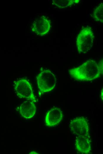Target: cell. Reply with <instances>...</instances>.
I'll return each mask as SVG.
<instances>
[{"label": "cell", "instance_id": "cell-1", "mask_svg": "<svg viewBox=\"0 0 103 154\" xmlns=\"http://www.w3.org/2000/svg\"><path fill=\"white\" fill-rule=\"evenodd\" d=\"M70 76L77 81H91L99 78L103 73L102 60L98 63L90 59L81 65L68 70Z\"/></svg>", "mask_w": 103, "mask_h": 154}, {"label": "cell", "instance_id": "cell-5", "mask_svg": "<svg viewBox=\"0 0 103 154\" xmlns=\"http://www.w3.org/2000/svg\"><path fill=\"white\" fill-rule=\"evenodd\" d=\"M51 28L50 20L45 16L36 18L31 26L32 31L37 35L44 36L47 34Z\"/></svg>", "mask_w": 103, "mask_h": 154}, {"label": "cell", "instance_id": "cell-11", "mask_svg": "<svg viewBox=\"0 0 103 154\" xmlns=\"http://www.w3.org/2000/svg\"><path fill=\"white\" fill-rule=\"evenodd\" d=\"M93 18L95 21L103 23V4L102 2L94 10L92 14Z\"/></svg>", "mask_w": 103, "mask_h": 154}, {"label": "cell", "instance_id": "cell-6", "mask_svg": "<svg viewBox=\"0 0 103 154\" xmlns=\"http://www.w3.org/2000/svg\"><path fill=\"white\" fill-rule=\"evenodd\" d=\"M70 131L77 136L89 135V128L86 119L82 117L75 118L70 125Z\"/></svg>", "mask_w": 103, "mask_h": 154}, {"label": "cell", "instance_id": "cell-4", "mask_svg": "<svg viewBox=\"0 0 103 154\" xmlns=\"http://www.w3.org/2000/svg\"><path fill=\"white\" fill-rule=\"evenodd\" d=\"M14 89L17 96L20 98L30 100L34 102L36 100L31 86L25 78H21L15 82Z\"/></svg>", "mask_w": 103, "mask_h": 154}, {"label": "cell", "instance_id": "cell-12", "mask_svg": "<svg viewBox=\"0 0 103 154\" xmlns=\"http://www.w3.org/2000/svg\"><path fill=\"white\" fill-rule=\"evenodd\" d=\"M101 96L102 97V100H103V90L102 89V90L101 91Z\"/></svg>", "mask_w": 103, "mask_h": 154}, {"label": "cell", "instance_id": "cell-9", "mask_svg": "<svg viewBox=\"0 0 103 154\" xmlns=\"http://www.w3.org/2000/svg\"><path fill=\"white\" fill-rule=\"evenodd\" d=\"M34 103L32 101H26L21 105L19 108V112L24 118H30L35 115L36 109Z\"/></svg>", "mask_w": 103, "mask_h": 154}, {"label": "cell", "instance_id": "cell-8", "mask_svg": "<svg viewBox=\"0 0 103 154\" xmlns=\"http://www.w3.org/2000/svg\"><path fill=\"white\" fill-rule=\"evenodd\" d=\"M63 117V113L61 109L57 108H52L46 115L45 124L48 127L55 126L59 123Z\"/></svg>", "mask_w": 103, "mask_h": 154}, {"label": "cell", "instance_id": "cell-3", "mask_svg": "<svg viewBox=\"0 0 103 154\" xmlns=\"http://www.w3.org/2000/svg\"><path fill=\"white\" fill-rule=\"evenodd\" d=\"M94 38V34L89 26L81 29L76 38V45L79 53H86L92 48Z\"/></svg>", "mask_w": 103, "mask_h": 154}, {"label": "cell", "instance_id": "cell-7", "mask_svg": "<svg viewBox=\"0 0 103 154\" xmlns=\"http://www.w3.org/2000/svg\"><path fill=\"white\" fill-rule=\"evenodd\" d=\"M91 143L89 135L78 136L75 141V149L82 154H90L91 150Z\"/></svg>", "mask_w": 103, "mask_h": 154}, {"label": "cell", "instance_id": "cell-2", "mask_svg": "<svg viewBox=\"0 0 103 154\" xmlns=\"http://www.w3.org/2000/svg\"><path fill=\"white\" fill-rule=\"evenodd\" d=\"M36 78L40 95L52 91L57 83L55 76L48 69L41 70Z\"/></svg>", "mask_w": 103, "mask_h": 154}, {"label": "cell", "instance_id": "cell-10", "mask_svg": "<svg viewBox=\"0 0 103 154\" xmlns=\"http://www.w3.org/2000/svg\"><path fill=\"white\" fill-rule=\"evenodd\" d=\"M79 0H53L52 4L60 9L67 8L77 4L79 2Z\"/></svg>", "mask_w": 103, "mask_h": 154}]
</instances>
